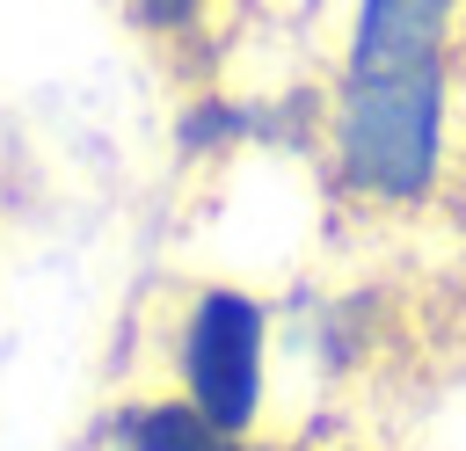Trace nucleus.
Wrapping results in <instances>:
<instances>
[{
  "mask_svg": "<svg viewBox=\"0 0 466 451\" xmlns=\"http://www.w3.org/2000/svg\"><path fill=\"white\" fill-rule=\"evenodd\" d=\"M466 51V0H357L342 65H430Z\"/></svg>",
  "mask_w": 466,
  "mask_h": 451,
  "instance_id": "obj_3",
  "label": "nucleus"
},
{
  "mask_svg": "<svg viewBox=\"0 0 466 451\" xmlns=\"http://www.w3.org/2000/svg\"><path fill=\"white\" fill-rule=\"evenodd\" d=\"M116 451H277V444L240 436V429H218L182 393H146V400H131L116 415Z\"/></svg>",
  "mask_w": 466,
  "mask_h": 451,
  "instance_id": "obj_4",
  "label": "nucleus"
},
{
  "mask_svg": "<svg viewBox=\"0 0 466 451\" xmlns=\"http://www.w3.org/2000/svg\"><path fill=\"white\" fill-rule=\"evenodd\" d=\"M320 153L350 204L422 211L459 160V58L342 65L320 102Z\"/></svg>",
  "mask_w": 466,
  "mask_h": 451,
  "instance_id": "obj_1",
  "label": "nucleus"
},
{
  "mask_svg": "<svg viewBox=\"0 0 466 451\" xmlns=\"http://www.w3.org/2000/svg\"><path fill=\"white\" fill-rule=\"evenodd\" d=\"M167 371H175L167 393H182L218 429L255 436L269 386V306L248 298L240 284H189L167 320Z\"/></svg>",
  "mask_w": 466,
  "mask_h": 451,
  "instance_id": "obj_2",
  "label": "nucleus"
},
{
  "mask_svg": "<svg viewBox=\"0 0 466 451\" xmlns=\"http://www.w3.org/2000/svg\"><path fill=\"white\" fill-rule=\"evenodd\" d=\"M124 15L146 44H160L175 58H197L218 29V0H124Z\"/></svg>",
  "mask_w": 466,
  "mask_h": 451,
  "instance_id": "obj_5",
  "label": "nucleus"
}]
</instances>
